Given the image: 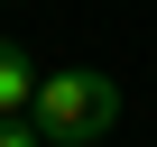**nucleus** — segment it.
<instances>
[{"mask_svg": "<svg viewBox=\"0 0 157 147\" xmlns=\"http://www.w3.org/2000/svg\"><path fill=\"white\" fill-rule=\"evenodd\" d=\"M28 120L46 129V147H93V138H111V120H120V83H111V74H93V64L37 74Z\"/></svg>", "mask_w": 157, "mask_h": 147, "instance_id": "f257e3e1", "label": "nucleus"}, {"mask_svg": "<svg viewBox=\"0 0 157 147\" xmlns=\"http://www.w3.org/2000/svg\"><path fill=\"white\" fill-rule=\"evenodd\" d=\"M28 101H37V64H28V46H19V37H0V120L28 110Z\"/></svg>", "mask_w": 157, "mask_h": 147, "instance_id": "f03ea898", "label": "nucleus"}, {"mask_svg": "<svg viewBox=\"0 0 157 147\" xmlns=\"http://www.w3.org/2000/svg\"><path fill=\"white\" fill-rule=\"evenodd\" d=\"M0 147H46V129H37L28 110H10V120H0Z\"/></svg>", "mask_w": 157, "mask_h": 147, "instance_id": "7ed1b4c3", "label": "nucleus"}]
</instances>
